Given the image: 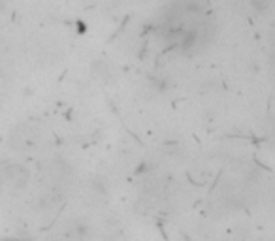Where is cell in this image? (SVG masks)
Listing matches in <instances>:
<instances>
[]
</instances>
